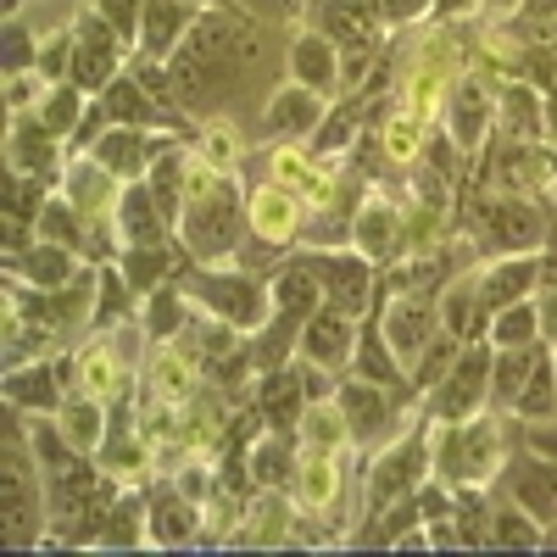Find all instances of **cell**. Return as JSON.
Segmentation results:
<instances>
[{"instance_id": "obj_1", "label": "cell", "mask_w": 557, "mask_h": 557, "mask_svg": "<svg viewBox=\"0 0 557 557\" xmlns=\"http://www.w3.org/2000/svg\"><path fill=\"white\" fill-rule=\"evenodd\" d=\"M251 228V196H240V184L228 173H212L207 162H190V196H184V218L173 235L184 240L196 262H212V257H228L240 251Z\"/></svg>"}, {"instance_id": "obj_2", "label": "cell", "mask_w": 557, "mask_h": 557, "mask_svg": "<svg viewBox=\"0 0 557 557\" xmlns=\"http://www.w3.org/2000/svg\"><path fill=\"white\" fill-rule=\"evenodd\" d=\"M23 418L17 407H7V457H0V541L7 546H39L45 535V491L51 485H39L45 469H39V457L23 446Z\"/></svg>"}, {"instance_id": "obj_3", "label": "cell", "mask_w": 557, "mask_h": 557, "mask_svg": "<svg viewBox=\"0 0 557 557\" xmlns=\"http://www.w3.org/2000/svg\"><path fill=\"white\" fill-rule=\"evenodd\" d=\"M178 285L190 301H201L207 318L228 323V330H240V335H257L262 323L273 318V285H268V273H251V268H184L178 273Z\"/></svg>"}, {"instance_id": "obj_4", "label": "cell", "mask_w": 557, "mask_h": 557, "mask_svg": "<svg viewBox=\"0 0 557 557\" xmlns=\"http://www.w3.org/2000/svg\"><path fill=\"white\" fill-rule=\"evenodd\" d=\"M491 362H496L491 335L462 341V351L451 357V368H446V374L430 385V396H424L430 424H462V418H480V407L491 401Z\"/></svg>"}, {"instance_id": "obj_5", "label": "cell", "mask_w": 557, "mask_h": 557, "mask_svg": "<svg viewBox=\"0 0 557 557\" xmlns=\"http://www.w3.org/2000/svg\"><path fill=\"white\" fill-rule=\"evenodd\" d=\"M435 446V474L451 491H480L496 469H502V435L480 418H462V424H441Z\"/></svg>"}, {"instance_id": "obj_6", "label": "cell", "mask_w": 557, "mask_h": 557, "mask_svg": "<svg viewBox=\"0 0 557 557\" xmlns=\"http://www.w3.org/2000/svg\"><path fill=\"white\" fill-rule=\"evenodd\" d=\"M123 57H128V39L96 7H84L78 23H73V67H67V78L84 89V96H101V89L123 73Z\"/></svg>"}, {"instance_id": "obj_7", "label": "cell", "mask_w": 557, "mask_h": 557, "mask_svg": "<svg viewBox=\"0 0 557 557\" xmlns=\"http://www.w3.org/2000/svg\"><path fill=\"white\" fill-rule=\"evenodd\" d=\"M435 430V424H430ZM430 430H412L407 441H396L391 451H380V462L368 469V513H380L391 502L418 496V485L430 480Z\"/></svg>"}, {"instance_id": "obj_8", "label": "cell", "mask_w": 557, "mask_h": 557, "mask_svg": "<svg viewBox=\"0 0 557 557\" xmlns=\"http://www.w3.org/2000/svg\"><path fill=\"white\" fill-rule=\"evenodd\" d=\"M312 268H318V278H323V296H330L335 307H346V312H368L380 301V285H385V268L380 262H368L362 251H330V246H312V251H301Z\"/></svg>"}, {"instance_id": "obj_9", "label": "cell", "mask_w": 557, "mask_h": 557, "mask_svg": "<svg viewBox=\"0 0 557 557\" xmlns=\"http://www.w3.org/2000/svg\"><path fill=\"white\" fill-rule=\"evenodd\" d=\"M546 228H552V218L530 201V196H496V201H485L480 207V223H474V235L491 246V251H535L541 240H546Z\"/></svg>"}, {"instance_id": "obj_10", "label": "cell", "mask_w": 557, "mask_h": 557, "mask_svg": "<svg viewBox=\"0 0 557 557\" xmlns=\"http://www.w3.org/2000/svg\"><path fill=\"white\" fill-rule=\"evenodd\" d=\"M330 117V96H318V89H307V84H285V89H273V101L262 107V123H257V134L268 139V146H301V139H312L318 134V123Z\"/></svg>"}, {"instance_id": "obj_11", "label": "cell", "mask_w": 557, "mask_h": 557, "mask_svg": "<svg viewBox=\"0 0 557 557\" xmlns=\"http://www.w3.org/2000/svg\"><path fill=\"white\" fill-rule=\"evenodd\" d=\"M78 368V357H62V362H17L7 368V407L28 412V418H57L62 401L73 396L67 391V374Z\"/></svg>"}, {"instance_id": "obj_12", "label": "cell", "mask_w": 557, "mask_h": 557, "mask_svg": "<svg viewBox=\"0 0 557 557\" xmlns=\"http://www.w3.org/2000/svg\"><path fill=\"white\" fill-rule=\"evenodd\" d=\"M335 401H341V412H346V430H351V441H357V446L385 441V435H391V424H396V412L407 407L396 391H380L374 380H357V374L335 385Z\"/></svg>"}, {"instance_id": "obj_13", "label": "cell", "mask_w": 557, "mask_h": 557, "mask_svg": "<svg viewBox=\"0 0 557 557\" xmlns=\"http://www.w3.org/2000/svg\"><path fill=\"white\" fill-rule=\"evenodd\" d=\"M168 151V139H162V128H128V123H112L96 146H89V157H96L112 178H123V184H134V178H146L151 173V162Z\"/></svg>"}, {"instance_id": "obj_14", "label": "cell", "mask_w": 557, "mask_h": 557, "mask_svg": "<svg viewBox=\"0 0 557 557\" xmlns=\"http://www.w3.org/2000/svg\"><path fill=\"white\" fill-rule=\"evenodd\" d=\"M351 351H357V312L323 301V307L301 323V357L318 362L323 374H335V368H351Z\"/></svg>"}, {"instance_id": "obj_15", "label": "cell", "mask_w": 557, "mask_h": 557, "mask_svg": "<svg viewBox=\"0 0 557 557\" xmlns=\"http://www.w3.org/2000/svg\"><path fill=\"white\" fill-rule=\"evenodd\" d=\"M507 491H513V502L524 507L541 530L557 524V457L524 446L513 462H507Z\"/></svg>"}, {"instance_id": "obj_16", "label": "cell", "mask_w": 557, "mask_h": 557, "mask_svg": "<svg viewBox=\"0 0 557 557\" xmlns=\"http://www.w3.org/2000/svg\"><path fill=\"white\" fill-rule=\"evenodd\" d=\"M474 285H480V301L491 307V318L502 307H513V301H530L541 290V257L535 251H502L496 262H485L474 273Z\"/></svg>"}, {"instance_id": "obj_17", "label": "cell", "mask_w": 557, "mask_h": 557, "mask_svg": "<svg viewBox=\"0 0 557 557\" xmlns=\"http://www.w3.org/2000/svg\"><path fill=\"white\" fill-rule=\"evenodd\" d=\"M285 67H290V78H296V84L318 89V96H330V101L346 89V78H341V45H335L330 34H318V28H307V34H296V39H290Z\"/></svg>"}, {"instance_id": "obj_18", "label": "cell", "mask_w": 557, "mask_h": 557, "mask_svg": "<svg viewBox=\"0 0 557 557\" xmlns=\"http://www.w3.org/2000/svg\"><path fill=\"white\" fill-rule=\"evenodd\" d=\"M207 7H196V0H146V23H139V57H157L168 62L184 39L196 34Z\"/></svg>"}, {"instance_id": "obj_19", "label": "cell", "mask_w": 557, "mask_h": 557, "mask_svg": "<svg viewBox=\"0 0 557 557\" xmlns=\"http://www.w3.org/2000/svg\"><path fill=\"white\" fill-rule=\"evenodd\" d=\"M112 228H117V240H123V246H157V240H173V223H168V212L157 207V196H151V184H146V178L123 184L117 212H112Z\"/></svg>"}, {"instance_id": "obj_20", "label": "cell", "mask_w": 557, "mask_h": 557, "mask_svg": "<svg viewBox=\"0 0 557 557\" xmlns=\"http://www.w3.org/2000/svg\"><path fill=\"white\" fill-rule=\"evenodd\" d=\"M301 223H307V207H301V196L296 190H285V184H262V190H251V235L257 240H268V246H278L285 251L296 235H301Z\"/></svg>"}, {"instance_id": "obj_21", "label": "cell", "mask_w": 557, "mask_h": 557, "mask_svg": "<svg viewBox=\"0 0 557 557\" xmlns=\"http://www.w3.org/2000/svg\"><path fill=\"white\" fill-rule=\"evenodd\" d=\"M7 162H12L17 173H39V178H57V168H62V134H57V128H45V123L34 117V107H28V112H12Z\"/></svg>"}, {"instance_id": "obj_22", "label": "cell", "mask_w": 557, "mask_h": 557, "mask_svg": "<svg viewBox=\"0 0 557 557\" xmlns=\"http://www.w3.org/2000/svg\"><path fill=\"white\" fill-rule=\"evenodd\" d=\"M190 262H196V257L184 251L178 235H173V240H157V246H123V251H117V268H123L128 285H134V296H151L157 285L178 278Z\"/></svg>"}, {"instance_id": "obj_23", "label": "cell", "mask_w": 557, "mask_h": 557, "mask_svg": "<svg viewBox=\"0 0 557 557\" xmlns=\"http://www.w3.org/2000/svg\"><path fill=\"white\" fill-rule=\"evenodd\" d=\"M12 278H23L28 290H67L73 278H78V251L57 246V240H34L28 251L7 257Z\"/></svg>"}, {"instance_id": "obj_24", "label": "cell", "mask_w": 557, "mask_h": 557, "mask_svg": "<svg viewBox=\"0 0 557 557\" xmlns=\"http://www.w3.org/2000/svg\"><path fill=\"white\" fill-rule=\"evenodd\" d=\"M296 462H301L296 435H290V430H268V435L251 446L246 474H251V485H262V491H285V485L296 480Z\"/></svg>"}, {"instance_id": "obj_25", "label": "cell", "mask_w": 557, "mask_h": 557, "mask_svg": "<svg viewBox=\"0 0 557 557\" xmlns=\"http://www.w3.org/2000/svg\"><path fill=\"white\" fill-rule=\"evenodd\" d=\"M312 28L330 34L335 45H374V17H368V0H312Z\"/></svg>"}, {"instance_id": "obj_26", "label": "cell", "mask_w": 557, "mask_h": 557, "mask_svg": "<svg viewBox=\"0 0 557 557\" xmlns=\"http://www.w3.org/2000/svg\"><path fill=\"white\" fill-rule=\"evenodd\" d=\"M441 323H446L457 341H480V335H491V307L480 301L474 273H469V278H457L451 290H441Z\"/></svg>"}, {"instance_id": "obj_27", "label": "cell", "mask_w": 557, "mask_h": 557, "mask_svg": "<svg viewBox=\"0 0 557 557\" xmlns=\"http://www.w3.org/2000/svg\"><path fill=\"white\" fill-rule=\"evenodd\" d=\"M57 424H62V435H67L84 457H96V451H101V441L112 435V424H107V401H101V396H89V391L62 401Z\"/></svg>"}, {"instance_id": "obj_28", "label": "cell", "mask_w": 557, "mask_h": 557, "mask_svg": "<svg viewBox=\"0 0 557 557\" xmlns=\"http://www.w3.org/2000/svg\"><path fill=\"white\" fill-rule=\"evenodd\" d=\"M513 418H524V424H552L557 418V346H541L530 380L513 401Z\"/></svg>"}, {"instance_id": "obj_29", "label": "cell", "mask_w": 557, "mask_h": 557, "mask_svg": "<svg viewBox=\"0 0 557 557\" xmlns=\"http://www.w3.org/2000/svg\"><path fill=\"white\" fill-rule=\"evenodd\" d=\"M196 507L190 491H157L151 496V541L157 546H190L196 541Z\"/></svg>"}, {"instance_id": "obj_30", "label": "cell", "mask_w": 557, "mask_h": 557, "mask_svg": "<svg viewBox=\"0 0 557 557\" xmlns=\"http://www.w3.org/2000/svg\"><path fill=\"white\" fill-rule=\"evenodd\" d=\"M485 134H491V101H485V89L474 78H462L451 89V146L474 151Z\"/></svg>"}, {"instance_id": "obj_31", "label": "cell", "mask_w": 557, "mask_h": 557, "mask_svg": "<svg viewBox=\"0 0 557 557\" xmlns=\"http://www.w3.org/2000/svg\"><path fill=\"white\" fill-rule=\"evenodd\" d=\"M396 212L385 207V201H368L362 212H357V223H351V246L368 257V262H396Z\"/></svg>"}, {"instance_id": "obj_32", "label": "cell", "mask_w": 557, "mask_h": 557, "mask_svg": "<svg viewBox=\"0 0 557 557\" xmlns=\"http://www.w3.org/2000/svg\"><path fill=\"white\" fill-rule=\"evenodd\" d=\"M541 346H546V341H535V346H496V362H491V401H496V407L513 412V401H519V391H524V380H530Z\"/></svg>"}, {"instance_id": "obj_33", "label": "cell", "mask_w": 557, "mask_h": 557, "mask_svg": "<svg viewBox=\"0 0 557 557\" xmlns=\"http://www.w3.org/2000/svg\"><path fill=\"white\" fill-rule=\"evenodd\" d=\"M34 240H57V246H67V251H89V223H84V212L73 207V196H51L45 201V212H39V223H34Z\"/></svg>"}, {"instance_id": "obj_34", "label": "cell", "mask_w": 557, "mask_h": 557, "mask_svg": "<svg viewBox=\"0 0 557 557\" xmlns=\"http://www.w3.org/2000/svg\"><path fill=\"white\" fill-rule=\"evenodd\" d=\"M89 101H96V96H84L73 78H62V84H51V89H45V96L34 101V117H39L45 128H57L62 139H73V128L84 123Z\"/></svg>"}, {"instance_id": "obj_35", "label": "cell", "mask_w": 557, "mask_h": 557, "mask_svg": "<svg viewBox=\"0 0 557 557\" xmlns=\"http://www.w3.org/2000/svg\"><path fill=\"white\" fill-rule=\"evenodd\" d=\"M502 123L513 134H524V139H541L546 134V101L535 96L530 84H507L502 89Z\"/></svg>"}, {"instance_id": "obj_36", "label": "cell", "mask_w": 557, "mask_h": 557, "mask_svg": "<svg viewBox=\"0 0 557 557\" xmlns=\"http://www.w3.org/2000/svg\"><path fill=\"white\" fill-rule=\"evenodd\" d=\"M535 341H541V307H535V296L502 307L491 318V346H535Z\"/></svg>"}, {"instance_id": "obj_37", "label": "cell", "mask_w": 557, "mask_h": 557, "mask_svg": "<svg viewBox=\"0 0 557 557\" xmlns=\"http://www.w3.org/2000/svg\"><path fill=\"white\" fill-rule=\"evenodd\" d=\"M357 117H362V96H351V101L330 107V117H323V123H318V134L307 139L312 157H335V151H346L351 139H357Z\"/></svg>"}, {"instance_id": "obj_38", "label": "cell", "mask_w": 557, "mask_h": 557, "mask_svg": "<svg viewBox=\"0 0 557 557\" xmlns=\"http://www.w3.org/2000/svg\"><path fill=\"white\" fill-rule=\"evenodd\" d=\"M139 524H151V507L139 496H117L112 513H107V530H101V546H139V541H151V530H139Z\"/></svg>"}, {"instance_id": "obj_39", "label": "cell", "mask_w": 557, "mask_h": 557, "mask_svg": "<svg viewBox=\"0 0 557 557\" xmlns=\"http://www.w3.org/2000/svg\"><path fill=\"white\" fill-rule=\"evenodd\" d=\"M184 285L178 278H168V285H157L146 301V341H168V335H178L184 330V296H178Z\"/></svg>"}, {"instance_id": "obj_40", "label": "cell", "mask_w": 557, "mask_h": 557, "mask_svg": "<svg viewBox=\"0 0 557 557\" xmlns=\"http://www.w3.org/2000/svg\"><path fill=\"white\" fill-rule=\"evenodd\" d=\"M541 541H546V530L524 513L519 502H513V507H502V513H491V546H513V552L524 546V552H535Z\"/></svg>"}, {"instance_id": "obj_41", "label": "cell", "mask_w": 557, "mask_h": 557, "mask_svg": "<svg viewBox=\"0 0 557 557\" xmlns=\"http://www.w3.org/2000/svg\"><path fill=\"white\" fill-rule=\"evenodd\" d=\"M12 73H39V39L17 17H7V78Z\"/></svg>"}, {"instance_id": "obj_42", "label": "cell", "mask_w": 557, "mask_h": 557, "mask_svg": "<svg viewBox=\"0 0 557 557\" xmlns=\"http://www.w3.org/2000/svg\"><path fill=\"white\" fill-rule=\"evenodd\" d=\"M128 45H139V23H146V0H89Z\"/></svg>"}, {"instance_id": "obj_43", "label": "cell", "mask_w": 557, "mask_h": 557, "mask_svg": "<svg viewBox=\"0 0 557 557\" xmlns=\"http://www.w3.org/2000/svg\"><path fill=\"white\" fill-rule=\"evenodd\" d=\"M380 17H385V23H418V17H435V0H380Z\"/></svg>"}, {"instance_id": "obj_44", "label": "cell", "mask_w": 557, "mask_h": 557, "mask_svg": "<svg viewBox=\"0 0 557 557\" xmlns=\"http://www.w3.org/2000/svg\"><path fill=\"white\" fill-rule=\"evenodd\" d=\"M535 307H541V341L557 346V285H541L535 290Z\"/></svg>"}, {"instance_id": "obj_45", "label": "cell", "mask_w": 557, "mask_h": 557, "mask_svg": "<svg viewBox=\"0 0 557 557\" xmlns=\"http://www.w3.org/2000/svg\"><path fill=\"white\" fill-rule=\"evenodd\" d=\"M524 23H557V0H519Z\"/></svg>"}, {"instance_id": "obj_46", "label": "cell", "mask_w": 557, "mask_h": 557, "mask_svg": "<svg viewBox=\"0 0 557 557\" xmlns=\"http://www.w3.org/2000/svg\"><path fill=\"white\" fill-rule=\"evenodd\" d=\"M474 7H480V0H435V17L451 23V17H469Z\"/></svg>"}, {"instance_id": "obj_47", "label": "cell", "mask_w": 557, "mask_h": 557, "mask_svg": "<svg viewBox=\"0 0 557 557\" xmlns=\"http://www.w3.org/2000/svg\"><path fill=\"white\" fill-rule=\"evenodd\" d=\"M546 552H557V524H546V541H541Z\"/></svg>"}]
</instances>
